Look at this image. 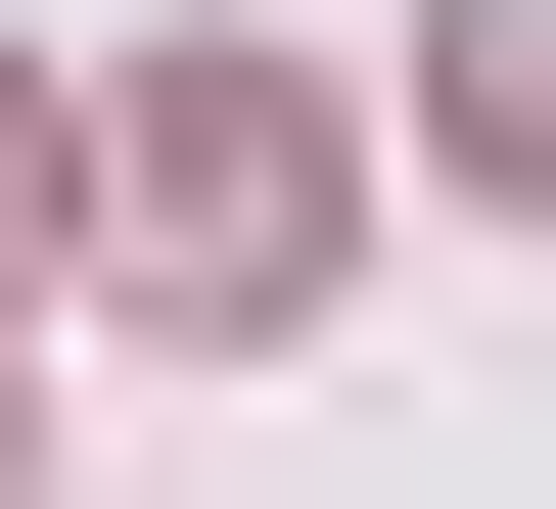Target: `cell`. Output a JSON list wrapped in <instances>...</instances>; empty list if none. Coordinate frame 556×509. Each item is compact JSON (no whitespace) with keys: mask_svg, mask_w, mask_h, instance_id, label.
<instances>
[{"mask_svg":"<svg viewBox=\"0 0 556 509\" xmlns=\"http://www.w3.org/2000/svg\"><path fill=\"white\" fill-rule=\"evenodd\" d=\"M417 139H464V186H556V0H417Z\"/></svg>","mask_w":556,"mask_h":509,"instance_id":"cell-2","label":"cell"},{"mask_svg":"<svg viewBox=\"0 0 556 509\" xmlns=\"http://www.w3.org/2000/svg\"><path fill=\"white\" fill-rule=\"evenodd\" d=\"M325 232H371V186H325V93H139V278H186V325H278Z\"/></svg>","mask_w":556,"mask_h":509,"instance_id":"cell-1","label":"cell"}]
</instances>
